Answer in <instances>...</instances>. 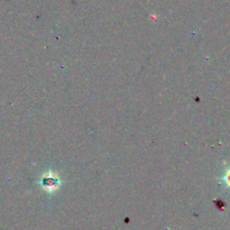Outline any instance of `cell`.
Returning a JSON list of instances; mask_svg holds the SVG:
<instances>
[{"mask_svg": "<svg viewBox=\"0 0 230 230\" xmlns=\"http://www.w3.org/2000/svg\"><path fill=\"white\" fill-rule=\"evenodd\" d=\"M226 181H227V183H228V185L230 186V171L227 173V176H226Z\"/></svg>", "mask_w": 230, "mask_h": 230, "instance_id": "1", "label": "cell"}]
</instances>
